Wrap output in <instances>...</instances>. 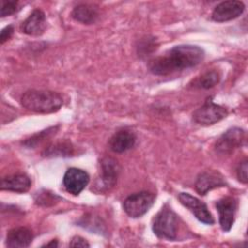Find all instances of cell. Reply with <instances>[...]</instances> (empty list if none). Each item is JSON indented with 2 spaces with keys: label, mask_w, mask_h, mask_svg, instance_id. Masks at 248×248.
<instances>
[{
  "label": "cell",
  "mask_w": 248,
  "mask_h": 248,
  "mask_svg": "<svg viewBox=\"0 0 248 248\" xmlns=\"http://www.w3.org/2000/svg\"><path fill=\"white\" fill-rule=\"evenodd\" d=\"M204 58V51L198 46L179 45L161 56L148 62L149 71L156 76H168L175 72L193 68Z\"/></svg>",
  "instance_id": "obj_1"
},
{
  "label": "cell",
  "mask_w": 248,
  "mask_h": 248,
  "mask_svg": "<svg viewBox=\"0 0 248 248\" xmlns=\"http://www.w3.org/2000/svg\"><path fill=\"white\" fill-rule=\"evenodd\" d=\"M25 108L39 113H51L60 109L63 98L59 93L48 90H28L20 98Z\"/></svg>",
  "instance_id": "obj_2"
},
{
  "label": "cell",
  "mask_w": 248,
  "mask_h": 248,
  "mask_svg": "<svg viewBox=\"0 0 248 248\" xmlns=\"http://www.w3.org/2000/svg\"><path fill=\"white\" fill-rule=\"evenodd\" d=\"M177 216L173 210L165 204L153 219L152 230L160 237L174 240L177 237Z\"/></svg>",
  "instance_id": "obj_3"
},
{
  "label": "cell",
  "mask_w": 248,
  "mask_h": 248,
  "mask_svg": "<svg viewBox=\"0 0 248 248\" xmlns=\"http://www.w3.org/2000/svg\"><path fill=\"white\" fill-rule=\"evenodd\" d=\"M154 194L147 191H142L127 197L123 202V208L130 217L139 218L144 215L150 209L154 203Z\"/></svg>",
  "instance_id": "obj_4"
},
{
  "label": "cell",
  "mask_w": 248,
  "mask_h": 248,
  "mask_svg": "<svg viewBox=\"0 0 248 248\" xmlns=\"http://www.w3.org/2000/svg\"><path fill=\"white\" fill-rule=\"evenodd\" d=\"M227 114L228 111L224 107L213 103L211 98H209L201 108L194 111L193 120L200 125L208 126L221 121Z\"/></svg>",
  "instance_id": "obj_5"
},
{
  "label": "cell",
  "mask_w": 248,
  "mask_h": 248,
  "mask_svg": "<svg viewBox=\"0 0 248 248\" xmlns=\"http://www.w3.org/2000/svg\"><path fill=\"white\" fill-rule=\"evenodd\" d=\"M245 133L242 129L233 127L227 130L216 141L215 150L220 154H230L240 147L244 141Z\"/></svg>",
  "instance_id": "obj_6"
},
{
  "label": "cell",
  "mask_w": 248,
  "mask_h": 248,
  "mask_svg": "<svg viewBox=\"0 0 248 248\" xmlns=\"http://www.w3.org/2000/svg\"><path fill=\"white\" fill-rule=\"evenodd\" d=\"M178 199L180 202L187 207L198 220L207 225H212L214 223L212 214L203 202L188 193H180L178 195Z\"/></svg>",
  "instance_id": "obj_7"
},
{
  "label": "cell",
  "mask_w": 248,
  "mask_h": 248,
  "mask_svg": "<svg viewBox=\"0 0 248 248\" xmlns=\"http://www.w3.org/2000/svg\"><path fill=\"white\" fill-rule=\"evenodd\" d=\"M216 208L219 214V223L224 232H229L234 222L237 209V201L232 197H224L216 202Z\"/></svg>",
  "instance_id": "obj_8"
},
{
  "label": "cell",
  "mask_w": 248,
  "mask_h": 248,
  "mask_svg": "<svg viewBox=\"0 0 248 248\" xmlns=\"http://www.w3.org/2000/svg\"><path fill=\"white\" fill-rule=\"evenodd\" d=\"M89 183L88 173L78 168H70L64 174L63 185L67 192L72 195H78Z\"/></svg>",
  "instance_id": "obj_9"
},
{
  "label": "cell",
  "mask_w": 248,
  "mask_h": 248,
  "mask_svg": "<svg viewBox=\"0 0 248 248\" xmlns=\"http://www.w3.org/2000/svg\"><path fill=\"white\" fill-rule=\"evenodd\" d=\"M244 4L241 1H224L218 4L212 12V19L217 22H224L238 17L244 11Z\"/></svg>",
  "instance_id": "obj_10"
},
{
  "label": "cell",
  "mask_w": 248,
  "mask_h": 248,
  "mask_svg": "<svg viewBox=\"0 0 248 248\" xmlns=\"http://www.w3.org/2000/svg\"><path fill=\"white\" fill-rule=\"evenodd\" d=\"M225 185L226 181L220 172L215 170H206L199 174L195 183V188L200 195H205L208 191Z\"/></svg>",
  "instance_id": "obj_11"
},
{
  "label": "cell",
  "mask_w": 248,
  "mask_h": 248,
  "mask_svg": "<svg viewBox=\"0 0 248 248\" xmlns=\"http://www.w3.org/2000/svg\"><path fill=\"white\" fill-rule=\"evenodd\" d=\"M119 165L116 160L113 158H104L101 162V182L103 184V188L106 190H109L112 188L117 181V177L119 174Z\"/></svg>",
  "instance_id": "obj_12"
},
{
  "label": "cell",
  "mask_w": 248,
  "mask_h": 248,
  "mask_svg": "<svg viewBox=\"0 0 248 248\" xmlns=\"http://www.w3.org/2000/svg\"><path fill=\"white\" fill-rule=\"evenodd\" d=\"M46 27V15L42 10H34L30 16L22 22L21 31L27 35L39 36L44 33Z\"/></svg>",
  "instance_id": "obj_13"
},
{
  "label": "cell",
  "mask_w": 248,
  "mask_h": 248,
  "mask_svg": "<svg viewBox=\"0 0 248 248\" xmlns=\"http://www.w3.org/2000/svg\"><path fill=\"white\" fill-rule=\"evenodd\" d=\"M136 135L134 132L122 129L117 131L109 140L108 146L115 153H122L131 149L136 143Z\"/></svg>",
  "instance_id": "obj_14"
},
{
  "label": "cell",
  "mask_w": 248,
  "mask_h": 248,
  "mask_svg": "<svg viewBox=\"0 0 248 248\" xmlns=\"http://www.w3.org/2000/svg\"><path fill=\"white\" fill-rule=\"evenodd\" d=\"M32 239L33 233L28 228H15L7 233L6 246L10 248H25L31 244Z\"/></svg>",
  "instance_id": "obj_15"
},
{
  "label": "cell",
  "mask_w": 248,
  "mask_h": 248,
  "mask_svg": "<svg viewBox=\"0 0 248 248\" xmlns=\"http://www.w3.org/2000/svg\"><path fill=\"white\" fill-rule=\"evenodd\" d=\"M31 187L30 178L24 173H16L2 178L1 189L16 193H25Z\"/></svg>",
  "instance_id": "obj_16"
},
{
  "label": "cell",
  "mask_w": 248,
  "mask_h": 248,
  "mask_svg": "<svg viewBox=\"0 0 248 248\" xmlns=\"http://www.w3.org/2000/svg\"><path fill=\"white\" fill-rule=\"evenodd\" d=\"M72 16L83 24L94 23L98 17V11L94 6L88 4H79L72 12Z\"/></svg>",
  "instance_id": "obj_17"
},
{
  "label": "cell",
  "mask_w": 248,
  "mask_h": 248,
  "mask_svg": "<svg viewBox=\"0 0 248 248\" xmlns=\"http://www.w3.org/2000/svg\"><path fill=\"white\" fill-rule=\"evenodd\" d=\"M74 153V147L69 141H58L45 148L43 155L46 157H69Z\"/></svg>",
  "instance_id": "obj_18"
},
{
  "label": "cell",
  "mask_w": 248,
  "mask_h": 248,
  "mask_svg": "<svg viewBox=\"0 0 248 248\" xmlns=\"http://www.w3.org/2000/svg\"><path fill=\"white\" fill-rule=\"evenodd\" d=\"M220 80V75L217 71L211 70L205 72L195 80V86L199 88L208 89L215 86Z\"/></svg>",
  "instance_id": "obj_19"
},
{
  "label": "cell",
  "mask_w": 248,
  "mask_h": 248,
  "mask_svg": "<svg viewBox=\"0 0 248 248\" xmlns=\"http://www.w3.org/2000/svg\"><path fill=\"white\" fill-rule=\"evenodd\" d=\"M57 129H58V126H55V127H50V128H48V129H46V130L41 131V132H39V133L33 135L30 139L26 140L23 142V144H24L25 146H27V147H30V148H31V147H34V146L38 145V143L42 142L43 140H45L50 138L51 136L55 135Z\"/></svg>",
  "instance_id": "obj_20"
},
{
  "label": "cell",
  "mask_w": 248,
  "mask_h": 248,
  "mask_svg": "<svg viewBox=\"0 0 248 248\" xmlns=\"http://www.w3.org/2000/svg\"><path fill=\"white\" fill-rule=\"evenodd\" d=\"M20 8H18V2L17 1H2L1 6V16H11L15 13H16Z\"/></svg>",
  "instance_id": "obj_21"
},
{
  "label": "cell",
  "mask_w": 248,
  "mask_h": 248,
  "mask_svg": "<svg viewBox=\"0 0 248 248\" xmlns=\"http://www.w3.org/2000/svg\"><path fill=\"white\" fill-rule=\"evenodd\" d=\"M247 170H248V165H247V160L242 161L237 168L236 173H237V178L239 181L242 183H247L248 177H247Z\"/></svg>",
  "instance_id": "obj_22"
},
{
  "label": "cell",
  "mask_w": 248,
  "mask_h": 248,
  "mask_svg": "<svg viewBox=\"0 0 248 248\" xmlns=\"http://www.w3.org/2000/svg\"><path fill=\"white\" fill-rule=\"evenodd\" d=\"M13 33H14V27L12 25H8L5 28H3L0 35L1 44H4L6 41H8L12 37Z\"/></svg>",
  "instance_id": "obj_23"
},
{
  "label": "cell",
  "mask_w": 248,
  "mask_h": 248,
  "mask_svg": "<svg viewBox=\"0 0 248 248\" xmlns=\"http://www.w3.org/2000/svg\"><path fill=\"white\" fill-rule=\"evenodd\" d=\"M71 247H89V243L81 236H74L70 242Z\"/></svg>",
  "instance_id": "obj_24"
},
{
  "label": "cell",
  "mask_w": 248,
  "mask_h": 248,
  "mask_svg": "<svg viewBox=\"0 0 248 248\" xmlns=\"http://www.w3.org/2000/svg\"><path fill=\"white\" fill-rule=\"evenodd\" d=\"M58 244H57V242H56V240H52L50 243H47V244H46L45 246H46V247H49V246H57Z\"/></svg>",
  "instance_id": "obj_25"
}]
</instances>
